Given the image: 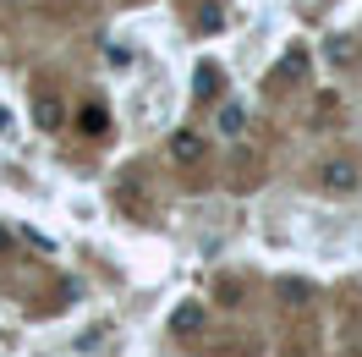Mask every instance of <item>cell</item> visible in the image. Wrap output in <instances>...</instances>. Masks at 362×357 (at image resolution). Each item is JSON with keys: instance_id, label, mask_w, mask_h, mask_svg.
I'll return each instance as SVG.
<instances>
[{"instance_id": "obj_1", "label": "cell", "mask_w": 362, "mask_h": 357, "mask_svg": "<svg viewBox=\"0 0 362 357\" xmlns=\"http://www.w3.org/2000/svg\"><path fill=\"white\" fill-rule=\"evenodd\" d=\"M204 154H209L204 132H192V127H181V132H170V159H176V165H198Z\"/></svg>"}, {"instance_id": "obj_2", "label": "cell", "mask_w": 362, "mask_h": 357, "mask_svg": "<svg viewBox=\"0 0 362 357\" xmlns=\"http://www.w3.org/2000/svg\"><path fill=\"white\" fill-rule=\"evenodd\" d=\"M318 187H324V193H351V187H357V165H351V159H329V165L318 171Z\"/></svg>"}, {"instance_id": "obj_3", "label": "cell", "mask_w": 362, "mask_h": 357, "mask_svg": "<svg viewBox=\"0 0 362 357\" xmlns=\"http://www.w3.org/2000/svg\"><path fill=\"white\" fill-rule=\"evenodd\" d=\"M209 324V313H204V302H181L176 313H170V335H181V341H187V335H198Z\"/></svg>"}, {"instance_id": "obj_4", "label": "cell", "mask_w": 362, "mask_h": 357, "mask_svg": "<svg viewBox=\"0 0 362 357\" xmlns=\"http://www.w3.org/2000/svg\"><path fill=\"white\" fill-rule=\"evenodd\" d=\"M192 83H198V99H220V89H226V72L214 67V61H198V72H192Z\"/></svg>"}, {"instance_id": "obj_5", "label": "cell", "mask_w": 362, "mask_h": 357, "mask_svg": "<svg viewBox=\"0 0 362 357\" xmlns=\"http://www.w3.org/2000/svg\"><path fill=\"white\" fill-rule=\"evenodd\" d=\"M115 198H121V209H137V215H148V198H143V176H121L115 181Z\"/></svg>"}, {"instance_id": "obj_6", "label": "cell", "mask_w": 362, "mask_h": 357, "mask_svg": "<svg viewBox=\"0 0 362 357\" xmlns=\"http://www.w3.org/2000/svg\"><path fill=\"white\" fill-rule=\"evenodd\" d=\"M33 121H39V132H55V127L66 121V110H61V99H55V94H45V99H33Z\"/></svg>"}, {"instance_id": "obj_7", "label": "cell", "mask_w": 362, "mask_h": 357, "mask_svg": "<svg viewBox=\"0 0 362 357\" xmlns=\"http://www.w3.org/2000/svg\"><path fill=\"white\" fill-rule=\"evenodd\" d=\"M77 127L88 137H105L110 132V110H105V105H83V110H77Z\"/></svg>"}, {"instance_id": "obj_8", "label": "cell", "mask_w": 362, "mask_h": 357, "mask_svg": "<svg viewBox=\"0 0 362 357\" xmlns=\"http://www.w3.org/2000/svg\"><path fill=\"white\" fill-rule=\"evenodd\" d=\"M214 127H220V137H242V127H247V110H242V105H226Z\"/></svg>"}, {"instance_id": "obj_9", "label": "cell", "mask_w": 362, "mask_h": 357, "mask_svg": "<svg viewBox=\"0 0 362 357\" xmlns=\"http://www.w3.org/2000/svg\"><path fill=\"white\" fill-rule=\"evenodd\" d=\"M296 72H308V55H302V50L280 61V72H274V83H286V77H296Z\"/></svg>"}, {"instance_id": "obj_10", "label": "cell", "mask_w": 362, "mask_h": 357, "mask_svg": "<svg viewBox=\"0 0 362 357\" xmlns=\"http://www.w3.org/2000/svg\"><path fill=\"white\" fill-rule=\"evenodd\" d=\"M198 28H204V33L226 28V6H204V11H198Z\"/></svg>"}, {"instance_id": "obj_11", "label": "cell", "mask_w": 362, "mask_h": 357, "mask_svg": "<svg viewBox=\"0 0 362 357\" xmlns=\"http://www.w3.org/2000/svg\"><path fill=\"white\" fill-rule=\"evenodd\" d=\"M329 61H340V67L357 61V45H351V39H329Z\"/></svg>"}, {"instance_id": "obj_12", "label": "cell", "mask_w": 362, "mask_h": 357, "mask_svg": "<svg viewBox=\"0 0 362 357\" xmlns=\"http://www.w3.org/2000/svg\"><path fill=\"white\" fill-rule=\"evenodd\" d=\"M335 110H340V105H335V94H324V99L313 105V121L324 127V121H335Z\"/></svg>"}, {"instance_id": "obj_13", "label": "cell", "mask_w": 362, "mask_h": 357, "mask_svg": "<svg viewBox=\"0 0 362 357\" xmlns=\"http://www.w3.org/2000/svg\"><path fill=\"white\" fill-rule=\"evenodd\" d=\"M105 61H110V67H132L137 55H132V50H121V45H110V50H105Z\"/></svg>"}, {"instance_id": "obj_14", "label": "cell", "mask_w": 362, "mask_h": 357, "mask_svg": "<svg viewBox=\"0 0 362 357\" xmlns=\"http://www.w3.org/2000/svg\"><path fill=\"white\" fill-rule=\"evenodd\" d=\"M280 297H286V302H308V286H302V280H286V286H280Z\"/></svg>"}, {"instance_id": "obj_15", "label": "cell", "mask_w": 362, "mask_h": 357, "mask_svg": "<svg viewBox=\"0 0 362 357\" xmlns=\"http://www.w3.org/2000/svg\"><path fill=\"white\" fill-rule=\"evenodd\" d=\"M11 127H17V121H11V110L0 105V137H11Z\"/></svg>"}]
</instances>
